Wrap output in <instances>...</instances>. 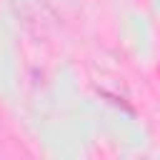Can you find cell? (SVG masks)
Wrapping results in <instances>:
<instances>
[]
</instances>
